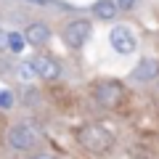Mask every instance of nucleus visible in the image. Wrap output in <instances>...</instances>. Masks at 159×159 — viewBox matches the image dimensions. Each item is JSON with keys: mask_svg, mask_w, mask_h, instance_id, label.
I'll return each instance as SVG.
<instances>
[{"mask_svg": "<svg viewBox=\"0 0 159 159\" xmlns=\"http://www.w3.org/2000/svg\"><path fill=\"white\" fill-rule=\"evenodd\" d=\"M90 34H93V27H90L88 19H74L64 29V40H66V45L74 48V51H80V48L85 45L88 40H90Z\"/></svg>", "mask_w": 159, "mask_h": 159, "instance_id": "1", "label": "nucleus"}, {"mask_svg": "<svg viewBox=\"0 0 159 159\" xmlns=\"http://www.w3.org/2000/svg\"><path fill=\"white\" fill-rule=\"evenodd\" d=\"M80 143L85 148H90V151H106L111 146V135L98 125H88L80 130Z\"/></svg>", "mask_w": 159, "mask_h": 159, "instance_id": "2", "label": "nucleus"}, {"mask_svg": "<svg viewBox=\"0 0 159 159\" xmlns=\"http://www.w3.org/2000/svg\"><path fill=\"white\" fill-rule=\"evenodd\" d=\"M109 45H111L119 56H127V53L135 51L138 43H135V34H133L127 27H114L111 32H109Z\"/></svg>", "mask_w": 159, "mask_h": 159, "instance_id": "3", "label": "nucleus"}, {"mask_svg": "<svg viewBox=\"0 0 159 159\" xmlns=\"http://www.w3.org/2000/svg\"><path fill=\"white\" fill-rule=\"evenodd\" d=\"M34 141H37V135H34L32 125H16V127H11V133H8V143H11L13 148H19V151L32 148Z\"/></svg>", "mask_w": 159, "mask_h": 159, "instance_id": "4", "label": "nucleus"}, {"mask_svg": "<svg viewBox=\"0 0 159 159\" xmlns=\"http://www.w3.org/2000/svg\"><path fill=\"white\" fill-rule=\"evenodd\" d=\"M119 98H122V88H119L117 82H101V85L96 88V101L101 103V106H106V109L117 106Z\"/></svg>", "mask_w": 159, "mask_h": 159, "instance_id": "5", "label": "nucleus"}, {"mask_svg": "<svg viewBox=\"0 0 159 159\" xmlns=\"http://www.w3.org/2000/svg\"><path fill=\"white\" fill-rule=\"evenodd\" d=\"M32 64H34V72H37V77H43V80H56L58 74H61V66H58L53 58H48V56H37V58H32Z\"/></svg>", "mask_w": 159, "mask_h": 159, "instance_id": "6", "label": "nucleus"}, {"mask_svg": "<svg viewBox=\"0 0 159 159\" xmlns=\"http://www.w3.org/2000/svg\"><path fill=\"white\" fill-rule=\"evenodd\" d=\"M157 74H159V64L154 58H141L138 66L133 69V80H138V82H151Z\"/></svg>", "mask_w": 159, "mask_h": 159, "instance_id": "7", "label": "nucleus"}, {"mask_svg": "<svg viewBox=\"0 0 159 159\" xmlns=\"http://www.w3.org/2000/svg\"><path fill=\"white\" fill-rule=\"evenodd\" d=\"M48 37H51V29H48V24H43V21L29 24L27 32H24V40H27L29 45H43V43H48Z\"/></svg>", "mask_w": 159, "mask_h": 159, "instance_id": "8", "label": "nucleus"}, {"mask_svg": "<svg viewBox=\"0 0 159 159\" xmlns=\"http://www.w3.org/2000/svg\"><path fill=\"white\" fill-rule=\"evenodd\" d=\"M119 6H117V0H96L93 3V13H96L98 19H103V21H111L114 16H117Z\"/></svg>", "mask_w": 159, "mask_h": 159, "instance_id": "9", "label": "nucleus"}, {"mask_svg": "<svg viewBox=\"0 0 159 159\" xmlns=\"http://www.w3.org/2000/svg\"><path fill=\"white\" fill-rule=\"evenodd\" d=\"M24 34H19V32H8V51L11 53H21L24 51Z\"/></svg>", "mask_w": 159, "mask_h": 159, "instance_id": "10", "label": "nucleus"}, {"mask_svg": "<svg viewBox=\"0 0 159 159\" xmlns=\"http://www.w3.org/2000/svg\"><path fill=\"white\" fill-rule=\"evenodd\" d=\"M19 77H21V80H32V77H37V72H34V64H32V61H24L21 66H19Z\"/></svg>", "mask_w": 159, "mask_h": 159, "instance_id": "11", "label": "nucleus"}, {"mask_svg": "<svg viewBox=\"0 0 159 159\" xmlns=\"http://www.w3.org/2000/svg\"><path fill=\"white\" fill-rule=\"evenodd\" d=\"M13 106V93L8 88H0V109H11Z\"/></svg>", "mask_w": 159, "mask_h": 159, "instance_id": "12", "label": "nucleus"}, {"mask_svg": "<svg viewBox=\"0 0 159 159\" xmlns=\"http://www.w3.org/2000/svg\"><path fill=\"white\" fill-rule=\"evenodd\" d=\"M117 6H119V11H130L135 6V0H117Z\"/></svg>", "mask_w": 159, "mask_h": 159, "instance_id": "13", "label": "nucleus"}, {"mask_svg": "<svg viewBox=\"0 0 159 159\" xmlns=\"http://www.w3.org/2000/svg\"><path fill=\"white\" fill-rule=\"evenodd\" d=\"M6 48H8V34L0 32V51H6Z\"/></svg>", "mask_w": 159, "mask_h": 159, "instance_id": "14", "label": "nucleus"}, {"mask_svg": "<svg viewBox=\"0 0 159 159\" xmlns=\"http://www.w3.org/2000/svg\"><path fill=\"white\" fill-rule=\"evenodd\" d=\"M32 159H53V157H51V154H34Z\"/></svg>", "mask_w": 159, "mask_h": 159, "instance_id": "15", "label": "nucleus"}, {"mask_svg": "<svg viewBox=\"0 0 159 159\" xmlns=\"http://www.w3.org/2000/svg\"><path fill=\"white\" fill-rule=\"evenodd\" d=\"M32 3H45V0H32Z\"/></svg>", "mask_w": 159, "mask_h": 159, "instance_id": "16", "label": "nucleus"}]
</instances>
